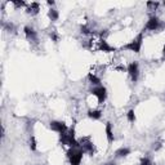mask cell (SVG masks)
Returning <instances> with one entry per match:
<instances>
[{
  "mask_svg": "<svg viewBox=\"0 0 165 165\" xmlns=\"http://www.w3.org/2000/svg\"><path fill=\"white\" fill-rule=\"evenodd\" d=\"M83 154H84V151L80 147H79L77 150L76 148L70 150L69 151V159H70L71 165H80L81 159H83Z\"/></svg>",
  "mask_w": 165,
  "mask_h": 165,
  "instance_id": "cell-1",
  "label": "cell"
},
{
  "mask_svg": "<svg viewBox=\"0 0 165 165\" xmlns=\"http://www.w3.org/2000/svg\"><path fill=\"white\" fill-rule=\"evenodd\" d=\"M142 41H143V36H142V34H139L136 39L132 40L129 44L125 45V49H129L134 53H139L141 47H142Z\"/></svg>",
  "mask_w": 165,
  "mask_h": 165,
  "instance_id": "cell-2",
  "label": "cell"
},
{
  "mask_svg": "<svg viewBox=\"0 0 165 165\" xmlns=\"http://www.w3.org/2000/svg\"><path fill=\"white\" fill-rule=\"evenodd\" d=\"M92 93H93V96H96L97 97V99H98V102L99 103H102V102H105V99H106V88L103 87V85H98V87H96V88H93V90H92Z\"/></svg>",
  "mask_w": 165,
  "mask_h": 165,
  "instance_id": "cell-3",
  "label": "cell"
},
{
  "mask_svg": "<svg viewBox=\"0 0 165 165\" xmlns=\"http://www.w3.org/2000/svg\"><path fill=\"white\" fill-rule=\"evenodd\" d=\"M128 72H129L132 80H133V81H137V80H138V75H139L138 63H137V62H132L129 66H128Z\"/></svg>",
  "mask_w": 165,
  "mask_h": 165,
  "instance_id": "cell-4",
  "label": "cell"
},
{
  "mask_svg": "<svg viewBox=\"0 0 165 165\" xmlns=\"http://www.w3.org/2000/svg\"><path fill=\"white\" fill-rule=\"evenodd\" d=\"M51 128L54 132H58L59 134H63L67 130V126L65 125V123H61V121H52L51 123Z\"/></svg>",
  "mask_w": 165,
  "mask_h": 165,
  "instance_id": "cell-5",
  "label": "cell"
},
{
  "mask_svg": "<svg viewBox=\"0 0 165 165\" xmlns=\"http://www.w3.org/2000/svg\"><path fill=\"white\" fill-rule=\"evenodd\" d=\"M146 28L147 30H151V31H155V30L159 28V20L156 17H151L148 22H147V25H146Z\"/></svg>",
  "mask_w": 165,
  "mask_h": 165,
  "instance_id": "cell-6",
  "label": "cell"
},
{
  "mask_svg": "<svg viewBox=\"0 0 165 165\" xmlns=\"http://www.w3.org/2000/svg\"><path fill=\"white\" fill-rule=\"evenodd\" d=\"M25 34H26V36H27L28 40H31V41H38V38H36V32L34 31V28H31V27H25Z\"/></svg>",
  "mask_w": 165,
  "mask_h": 165,
  "instance_id": "cell-7",
  "label": "cell"
},
{
  "mask_svg": "<svg viewBox=\"0 0 165 165\" xmlns=\"http://www.w3.org/2000/svg\"><path fill=\"white\" fill-rule=\"evenodd\" d=\"M130 154V150L129 148H124V147H121V148H119L118 151H116V156L118 157H124V156H128Z\"/></svg>",
  "mask_w": 165,
  "mask_h": 165,
  "instance_id": "cell-8",
  "label": "cell"
},
{
  "mask_svg": "<svg viewBox=\"0 0 165 165\" xmlns=\"http://www.w3.org/2000/svg\"><path fill=\"white\" fill-rule=\"evenodd\" d=\"M106 134H107V139H108V142L111 143L112 141H114V134H112V130H111V124H107L106 125Z\"/></svg>",
  "mask_w": 165,
  "mask_h": 165,
  "instance_id": "cell-9",
  "label": "cell"
},
{
  "mask_svg": "<svg viewBox=\"0 0 165 165\" xmlns=\"http://www.w3.org/2000/svg\"><path fill=\"white\" fill-rule=\"evenodd\" d=\"M88 115H89L90 119H99L102 116L101 111H97V110H90V111L88 112Z\"/></svg>",
  "mask_w": 165,
  "mask_h": 165,
  "instance_id": "cell-10",
  "label": "cell"
},
{
  "mask_svg": "<svg viewBox=\"0 0 165 165\" xmlns=\"http://www.w3.org/2000/svg\"><path fill=\"white\" fill-rule=\"evenodd\" d=\"M89 80L93 83L94 85H97V87H98V85H101V80H99V79L94 74H89Z\"/></svg>",
  "mask_w": 165,
  "mask_h": 165,
  "instance_id": "cell-11",
  "label": "cell"
},
{
  "mask_svg": "<svg viewBox=\"0 0 165 165\" xmlns=\"http://www.w3.org/2000/svg\"><path fill=\"white\" fill-rule=\"evenodd\" d=\"M48 14H49V18L52 21H56L58 18V13H57L56 9H49V13H48Z\"/></svg>",
  "mask_w": 165,
  "mask_h": 165,
  "instance_id": "cell-12",
  "label": "cell"
},
{
  "mask_svg": "<svg viewBox=\"0 0 165 165\" xmlns=\"http://www.w3.org/2000/svg\"><path fill=\"white\" fill-rule=\"evenodd\" d=\"M126 116H128V120H129L130 123H134V120H136V115H134L133 110H130V111L126 114Z\"/></svg>",
  "mask_w": 165,
  "mask_h": 165,
  "instance_id": "cell-13",
  "label": "cell"
},
{
  "mask_svg": "<svg viewBox=\"0 0 165 165\" xmlns=\"http://www.w3.org/2000/svg\"><path fill=\"white\" fill-rule=\"evenodd\" d=\"M141 165H152V164L150 161V159L144 157V159H142V161H141Z\"/></svg>",
  "mask_w": 165,
  "mask_h": 165,
  "instance_id": "cell-14",
  "label": "cell"
},
{
  "mask_svg": "<svg viewBox=\"0 0 165 165\" xmlns=\"http://www.w3.org/2000/svg\"><path fill=\"white\" fill-rule=\"evenodd\" d=\"M147 5H148V7H151V8L156 9V8L159 7V3H152V2H150V3H147Z\"/></svg>",
  "mask_w": 165,
  "mask_h": 165,
  "instance_id": "cell-15",
  "label": "cell"
},
{
  "mask_svg": "<svg viewBox=\"0 0 165 165\" xmlns=\"http://www.w3.org/2000/svg\"><path fill=\"white\" fill-rule=\"evenodd\" d=\"M106 165H115V163H108V164H106Z\"/></svg>",
  "mask_w": 165,
  "mask_h": 165,
  "instance_id": "cell-16",
  "label": "cell"
}]
</instances>
